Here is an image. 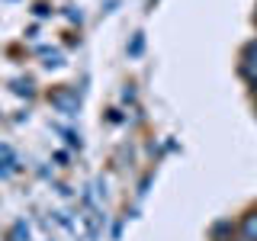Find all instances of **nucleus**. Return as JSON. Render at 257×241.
I'll use <instances>...</instances> for the list:
<instances>
[{"label": "nucleus", "mask_w": 257, "mask_h": 241, "mask_svg": "<svg viewBox=\"0 0 257 241\" xmlns=\"http://www.w3.org/2000/svg\"><path fill=\"white\" fill-rule=\"evenodd\" d=\"M241 74L247 77V84H257V39L244 48V58H241Z\"/></svg>", "instance_id": "1"}, {"label": "nucleus", "mask_w": 257, "mask_h": 241, "mask_svg": "<svg viewBox=\"0 0 257 241\" xmlns=\"http://www.w3.org/2000/svg\"><path fill=\"white\" fill-rule=\"evenodd\" d=\"M231 235H235V225H231V222H215L212 241H231Z\"/></svg>", "instance_id": "3"}, {"label": "nucleus", "mask_w": 257, "mask_h": 241, "mask_svg": "<svg viewBox=\"0 0 257 241\" xmlns=\"http://www.w3.org/2000/svg\"><path fill=\"white\" fill-rule=\"evenodd\" d=\"M254 23H257V10H254Z\"/></svg>", "instance_id": "4"}, {"label": "nucleus", "mask_w": 257, "mask_h": 241, "mask_svg": "<svg viewBox=\"0 0 257 241\" xmlns=\"http://www.w3.org/2000/svg\"><path fill=\"white\" fill-rule=\"evenodd\" d=\"M241 241H257V212H247L241 219Z\"/></svg>", "instance_id": "2"}]
</instances>
